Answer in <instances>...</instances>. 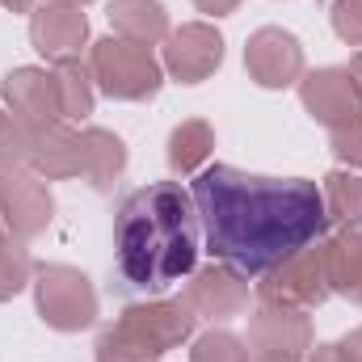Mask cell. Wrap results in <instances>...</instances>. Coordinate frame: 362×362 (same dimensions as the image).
I'll return each mask as SVG.
<instances>
[{"label":"cell","instance_id":"6da1fadb","mask_svg":"<svg viewBox=\"0 0 362 362\" xmlns=\"http://www.w3.org/2000/svg\"><path fill=\"white\" fill-rule=\"evenodd\" d=\"M189 194L211 257L245 278H262L329 232L325 194L312 177H266L236 165H206Z\"/></svg>","mask_w":362,"mask_h":362},{"label":"cell","instance_id":"7a4b0ae2","mask_svg":"<svg viewBox=\"0 0 362 362\" xmlns=\"http://www.w3.org/2000/svg\"><path fill=\"white\" fill-rule=\"evenodd\" d=\"M198 206L177 181H152L122 198L114 219L118 270L135 291H169L198 266Z\"/></svg>","mask_w":362,"mask_h":362},{"label":"cell","instance_id":"3957f363","mask_svg":"<svg viewBox=\"0 0 362 362\" xmlns=\"http://www.w3.org/2000/svg\"><path fill=\"white\" fill-rule=\"evenodd\" d=\"M89 72L110 101H152L165 89V68L152 47L127 42L118 34H105L89 47Z\"/></svg>","mask_w":362,"mask_h":362},{"label":"cell","instance_id":"277c9868","mask_svg":"<svg viewBox=\"0 0 362 362\" xmlns=\"http://www.w3.org/2000/svg\"><path fill=\"white\" fill-rule=\"evenodd\" d=\"M34 308L38 320L55 333H81L97 320V291H93L89 274H81L76 266H38L34 270Z\"/></svg>","mask_w":362,"mask_h":362},{"label":"cell","instance_id":"5b68a950","mask_svg":"<svg viewBox=\"0 0 362 362\" xmlns=\"http://www.w3.org/2000/svg\"><path fill=\"white\" fill-rule=\"evenodd\" d=\"M329 266H325V240L291 253L286 262H278L274 270L257 278V299L262 303H278V308H299L312 312L329 299Z\"/></svg>","mask_w":362,"mask_h":362},{"label":"cell","instance_id":"8992f818","mask_svg":"<svg viewBox=\"0 0 362 362\" xmlns=\"http://www.w3.org/2000/svg\"><path fill=\"white\" fill-rule=\"evenodd\" d=\"M55 219V198L47 189V181L34 169H4L0 181V223L8 236L17 240H34L51 228Z\"/></svg>","mask_w":362,"mask_h":362},{"label":"cell","instance_id":"52a82bcc","mask_svg":"<svg viewBox=\"0 0 362 362\" xmlns=\"http://www.w3.org/2000/svg\"><path fill=\"white\" fill-rule=\"evenodd\" d=\"M160 68L181 85H202L223 68V34L211 21H185L160 42Z\"/></svg>","mask_w":362,"mask_h":362},{"label":"cell","instance_id":"ba28073f","mask_svg":"<svg viewBox=\"0 0 362 362\" xmlns=\"http://www.w3.org/2000/svg\"><path fill=\"white\" fill-rule=\"evenodd\" d=\"M245 68L262 89H291L303 81V42L282 25H262L245 42Z\"/></svg>","mask_w":362,"mask_h":362},{"label":"cell","instance_id":"9c48e42d","mask_svg":"<svg viewBox=\"0 0 362 362\" xmlns=\"http://www.w3.org/2000/svg\"><path fill=\"white\" fill-rule=\"evenodd\" d=\"M181 299L198 320L223 325V320H232L249 308V278L240 270H232V266H223V262H211V266L189 274Z\"/></svg>","mask_w":362,"mask_h":362},{"label":"cell","instance_id":"30bf717a","mask_svg":"<svg viewBox=\"0 0 362 362\" xmlns=\"http://www.w3.org/2000/svg\"><path fill=\"white\" fill-rule=\"evenodd\" d=\"M118 325L131 329L139 341H148L156 354H169L194 337L198 316L185 308V299H144V303H127Z\"/></svg>","mask_w":362,"mask_h":362},{"label":"cell","instance_id":"8fae6325","mask_svg":"<svg viewBox=\"0 0 362 362\" xmlns=\"http://www.w3.org/2000/svg\"><path fill=\"white\" fill-rule=\"evenodd\" d=\"M89 42V17L81 13V4H38L30 13V47L59 64V59H81Z\"/></svg>","mask_w":362,"mask_h":362},{"label":"cell","instance_id":"7c38bea8","mask_svg":"<svg viewBox=\"0 0 362 362\" xmlns=\"http://www.w3.org/2000/svg\"><path fill=\"white\" fill-rule=\"evenodd\" d=\"M249 350L253 354H291L308 358L312 341V320L299 308H278V303H257L249 316Z\"/></svg>","mask_w":362,"mask_h":362},{"label":"cell","instance_id":"4fadbf2b","mask_svg":"<svg viewBox=\"0 0 362 362\" xmlns=\"http://www.w3.org/2000/svg\"><path fill=\"white\" fill-rule=\"evenodd\" d=\"M299 101L303 110L320 122V127H341L350 118H362V97L350 81L346 68H316V72H303L299 81Z\"/></svg>","mask_w":362,"mask_h":362},{"label":"cell","instance_id":"5bb4252c","mask_svg":"<svg viewBox=\"0 0 362 362\" xmlns=\"http://www.w3.org/2000/svg\"><path fill=\"white\" fill-rule=\"evenodd\" d=\"M0 97H4V110L13 118H21L30 131H42L51 122H64L59 118V105H55V81H51L47 68H13L0 81Z\"/></svg>","mask_w":362,"mask_h":362},{"label":"cell","instance_id":"9a60e30c","mask_svg":"<svg viewBox=\"0 0 362 362\" xmlns=\"http://www.w3.org/2000/svg\"><path fill=\"white\" fill-rule=\"evenodd\" d=\"M30 169L42 181L81 177V131H72V122H51V127L34 131Z\"/></svg>","mask_w":362,"mask_h":362},{"label":"cell","instance_id":"2e32d148","mask_svg":"<svg viewBox=\"0 0 362 362\" xmlns=\"http://www.w3.org/2000/svg\"><path fill=\"white\" fill-rule=\"evenodd\" d=\"M127 173V144L105 131V127H85L81 131V177L97 194L114 189V181Z\"/></svg>","mask_w":362,"mask_h":362},{"label":"cell","instance_id":"e0dca14e","mask_svg":"<svg viewBox=\"0 0 362 362\" xmlns=\"http://www.w3.org/2000/svg\"><path fill=\"white\" fill-rule=\"evenodd\" d=\"M110 25L118 38L139 42V47H156L169 38V8L160 0H110Z\"/></svg>","mask_w":362,"mask_h":362},{"label":"cell","instance_id":"ac0fdd59","mask_svg":"<svg viewBox=\"0 0 362 362\" xmlns=\"http://www.w3.org/2000/svg\"><path fill=\"white\" fill-rule=\"evenodd\" d=\"M325 266H329V291L358 299L362 291V232L354 228H337L333 236H325Z\"/></svg>","mask_w":362,"mask_h":362},{"label":"cell","instance_id":"d6986e66","mask_svg":"<svg viewBox=\"0 0 362 362\" xmlns=\"http://www.w3.org/2000/svg\"><path fill=\"white\" fill-rule=\"evenodd\" d=\"M51 81H55V105H59V118L64 122H85L97 105V85H93L89 64L81 59H59L51 68Z\"/></svg>","mask_w":362,"mask_h":362},{"label":"cell","instance_id":"ffe728a7","mask_svg":"<svg viewBox=\"0 0 362 362\" xmlns=\"http://www.w3.org/2000/svg\"><path fill=\"white\" fill-rule=\"evenodd\" d=\"M215 152V131L211 122L202 118H185L169 131V144H165V156H169V169L173 173H202L206 160Z\"/></svg>","mask_w":362,"mask_h":362},{"label":"cell","instance_id":"44dd1931","mask_svg":"<svg viewBox=\"0 0 362 362\" xmlns=\"http://www.w3.org/2000/svg\"><path fill=\"white\" fill-rule=\"evenodd\" d=\"M325 194V215L337 228H354L362 232V177L350 169H333L329 177L320 181Z\"/></svg>","mask_w":362,"mask_h":362},{"label":"cell","instance_id":"7402d4cb","mask_svg":"<svg viewBox=\"0 0 362 362\" xmlns=\"http://www.w3.org/2000/svg\"><path fill=\"white\" fill-rule=\"evenodd\" d=\"M93 354H97V362H160L165 358V354H156L148 341H139L131 329H122L118 320L97 333Z\"/></svg>","mask_w":362,"mask_h":362},{"label":"cell","instance_id":"603a6c76","mask_svg":"<svg viewBox=\"0 0 362 362\" xmlns=\"http://www.w3.org/2000/svg\"><path fill=\"white\" fill-rule=\"evenodd\" d=\"M30 282H34V262H30L25 240L4 236V240H0V303L17 299Z\"/></svg>","mask_w":362,"mask_h":362},{"label":"cell","instance_id":"cb8c5ba5","mask_svg":"<svg viewBox=\"0 0 362 362\" xmlns=\"http://www.w3.org/2000/svg\"><path fill=\"white\" fill-rule=\"evenodd\" d=\"M30 152H34V131L8 110H0V169H30Z\"/></svg>","mask_w":362,"mask_h":362},{"label":"cell","instance_id":"d4e9b609","mask_svg":"<svg viewBox=\"0 0 362 362\" xmlns=\"http://www.w3.org/2000/svg\"><path fill=\"white\" fill-rule=\"evenodd\" d=\"M189 362H253L249 358V341L228 333V329H211L194 341Z\"/></svg>","mask_w":362,"mask_h":362},{"label":"cell","instance_id":"484cf974","mask_svg":"<svg viewBox=\"0 0 362 362\" xmlns=\"http://www.w3.org/2000/svg\"><path fill=\"white\" fill-rule=\"evenodd\" d=\"M329 152L341 169H362V118H350L329 131Z\"/></svg>","mask_w":362,"mask_h":362},{"label":"cell","instance_id":"4316f807","mask_svg":"<svg viewBox=\"0 0 362 362\" xmlns=\"http://www.w3.org/2000/svg\"><path fill=\"white\" fill-rule=\"evenodd\" d=\"M329 21L346 47H362V0H333Z\"/></svg>","mask_w":362,"mask_h":362},{"label":"cell","instance_id":"83f0119b","mask_svg":"<svg viewBox=\"0 0 362 362\" xmlns=\"http://www.w3.org/2000/svg\"><path fill=\"white\" fill-rule=\"evenodd\" d=\"M337 350H341V358L346 362H362V325L358 329H350V333L337 341Z\"/></svg>","mask_w":362,"mask_h":362},{"label":"cell","instance_id":"f1b7e54d","mask_svg":"<svg viewBox=\"0 0 362 362\" xmlns=\"http://www.w3.org/2000/svg\"><path fill=\"white\" fill-rule=\"evenodd\" d=\"M194 8L206 13V17H228V13L240 8V0H194Z\"/></svg>","mask_w":362,"mask_h":362},{"label":"cell","instance_id":"f546056e","mask_svg":"<svg viewBox=\"0 0 362 362\" xmlns=\"http://www.w3.org/2000/svg\"><path fill=\"white\" fill-rule=\"evenodd\" d=\"M308 362H346V358H341V350H337V346H329V341H325V346H312V350H308Z\"/></svg>","mask_w":362,"mask_h":362},{"label":"cell","instance_id":"4dcf8cb0","mask_svg":"<svg viewBox=\"0 0 362 362\" xmlns=\"http://www.w3.org/2000/svg\"><path fill=\"white\" fill-rule=\"evenodd\" d=\"M346 72H350V81H354V89H358V97H362V51L350 59V68H346Z\"/></svg>","mask_w":362,"mask_h":362},{"label":"cell","instance_id":"1f68e13d","mask_svg":"<svg viewBox=\"0 0 362 362\" xmlns=\"http://www.w3.org/2000/svg\"><path fill=\"white\" fill-rule=\"evenodd\" d=\"M0 8H8V13H34V0H0Z\"/></svg>","mask_w":362,"mask_h":362},{"label":"cell","instance_id":"d6a6232c","mask_svg":"<svg viewBox=\"0 0 362 362\" xmlns=\"http://www.w3.org/2000/svg\"><path fill=\"white\" fill-rule=\"evenodd\" d=\"M253 362H303V358H291V354H253Z\"/></svg>","mask_w":362,"mask_h":362},{"label":"cell","instance_id":"836d02e7","mask_svg":"<svg viewBox=\"0 0 362 362\" xmlns=\"http://www.w3.org/2000/svg\"><path fill=\"white\" fill-rule=\"evenodd\" d=\"M47 4H89V0H47Z\"/></svg>","mask_w":362,"mask_h":362},{"label":"cell","instance_id":"e575fe53","mask_svg":"<svg viewBox=\"0 0 362 362\" xmlns=\"http://www.w3.org/2000/svg\"><path fill=\"white\" fill-rule=\"evenodd\" d=\"M4 236H8V232H4V223H0V240H4Z\"/></svg>","mask_w":362,"mask_h":362},{"label":"cell","instance_id":"d590c367","mask_svg":"<svg viewBox=\"0 0 362 362\" xmlns=\"http://www.w3.org/2000/svg\"><path fill=\"white\" fill-rule=\"evenodd\" d=\"M354 303H358V308H362V291H358V299H354Z\"/></svg>","mask_w":362,"mask_h":362},{"label":"cell","instance_id":"8d00e7d4","mask_svg":"<svg viewBox=\"0 0 362 362\" xmlns=\"http://www.w3.org/2000/svg\"><path fill=\"white\" fill-rule=\"evenodd\" d=\"M0 181H4V169H0Z\"/></svg>","mask_w":362,"mask_h":362}]
</instances>
